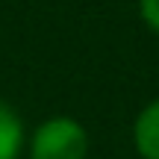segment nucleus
<instances>
[{
	"label": "nucleus",
	"instance_id": "f257e3e1",
	"mask_svg": "<svg viewBox=\"0 0 159 159\" xmlns=\"http://www.w3.org/2000/svg\"><path fill=\"white\" fill-rule=\"evenodd\" d=\"M30 159H89V133L71 115H53L30 136Z\"/></svg>",
	"mask_w": 159,
	"mask_h": 159
},
{
	"label": "nucleus",
	"instance_id": "f03ea898",
	"mask_svg": "<svg viewBox=\"0 0 159 159\" xmlns=\"http://www.w3.org/2000/svg\"><path fill=\"white\" fill-rule=\"evenodd\" d=\"M133 144L142 159H159V97L150 100L133 121Z\"/></svg>",
	"mask_w": 159,
	"mask_h": 159
},
{
	"label": "nucleus",
	"instance_id": "7ed1b4c3",
	"mask_svg": "<svg viewBox=\"0 0 159 159\" xmlns=\"http://www.w3.org/2000/svg\"><path fill=\"white\" fill-rule=\"evenodd\" d=\"M24 121L9 103L0 100V159H18L24 148Z\"/></svg>",
	"mask_w": 159,
	"mask_h": 159
},
{
	"label": "nucleus",
	"instance_id": "20e7f679",
	"mask_svg": "<svg viewBox=\"0 0 159 159\" xmlns=\"http://www.w3.org/2000/svg\"><path fill=\"white\" fill-rule=\"evenodd\" d=\"M139 15L150 33L159 35V0H139Z\"/></svg>",
	"mask_w": 159,
	"mask_h": 159
}]
</instances>
